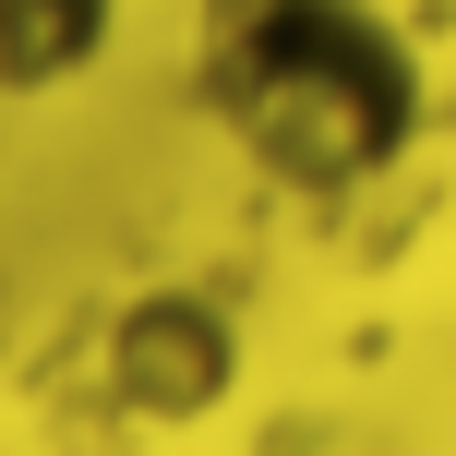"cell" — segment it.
Masks as SVG:
<instances>
[{"instance_id":"obj_1","label":"cell","mask_w":456,"mask_h":456,"mask_svg":"<svg viewBox=\"0 0 456 456\" xmlns=\"http://www.w3.org/2000/svg\"><path fill=\"white\" fill-rule=\"evenodd\" d=\"M192 109L252 181L348 205L420 144V48L385 0H192Z\"/></svg>"},{"instance_id":"obj_2","label":"cell","mask_w":456,"mask_h":456,"mask_svg":"<svg viewBox=\"0 0 456 456\" xmlns=\"http://www.w3.org/2000/svg\"><path fill=\"white\" fill-rule=\"evenodd\" d=\"M120 0H0V96H61L109 61Z\"/></svg>"}]
</instances>
